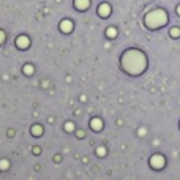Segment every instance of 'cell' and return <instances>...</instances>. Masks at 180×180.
<instances>
[{
    "instance_id": "6da1fadb",
    "label": "cell",
    "mask_w": 180,
    "mask_h": 180,
    "mask_svg": "<svg viewBox=\"0 0 180 180\" xmlns=\"http://www.w3.org/2000/svg\"><path fill=\"white\" fill-rule=\"evenodd\" d=\"M166 21H167V16L163 10H155L145 16V24L150 29H158V27L166 24Z\"/></svg>"
},
{
    "instance_id": "7a4b0ae2",
    "label": "cell",
    "mask_w": 180,
    "mask_h": 180,
    "mask_svg": "<svg viewBox=\"0 0 180 180\" xmlns=\"http://www.w3.org/2000/svg\"><path fill=\"white\" fill-rule=\"evenodd\" d=\"M98 13L103 16V18H106V16H108L109 13H111V8H109V5L108 3H103L101 5V7L98 8Z\"/></svg>"
},
{
    "instance_id": "3957f363",
    "label": "cell",
    "mask_w": 180,
    "mask_h": 180,
    "mask_svg": "<svg viewBox=\"0 0 180 180\" xmlns=\"http://www.w3.org/2000/svg\"><path fill=\"white\" fill-rule=\"evenodd\" d=\"M76 8L77 10H87L90 5V0H76Z\"/></svg>"
},
{
    "instance_id": "277c9868",
    "label": "cell",
    "mask_w": 180,
    "mask_h": 180,
    "mask_svg": "<svg viewBox=\"0 0 180 180\" xmlns=\"http://www.w3.org/2000/svg\"><path fill=\"white\" fill-rule=\"evenodd\" d=\"M18 46L19 48H29V38H27V36H19L18 38Z\"/></svg>"
},
{
    "instance_id": "5b68a950",
    "label": "cell",
    "mask_w": 180,
    "mask_h": 180,
    "mask_svg": "<svg viewBox=\"0 0 180 180\" xmlns=\"http://www.w3.org/2000/svg\"><path fill=\"white\" fill-rule=\"evenodd\" d=\"M60 29L63 30V32H70V30L73 29V24H71V22H70L68 19H65V21L60 24Z\"/></svg>"
},
{
    "instance_id": "8992f818",
    "label": "cell",
    "mask_w": 180,
    "mask_h": 180,
    "mask_svg": "<svg viewBox=\"0 0 180 180\" xmlns=\"http://www.w3.org/2000/svg\"><path fill=\"white\" fill-rule=\"evenodd\" d=\"M152 164H153L156 169H160V167L163 166V158H161V156H158V155L153 156V158H152Z\"/></svg>"
},
{
    "instance_id": "52a82bcc",
    "label": "cell",
    "mask_w": 180,
    "mask_h": 180,
    "mask_svg": "<svg viewBox=\"0 0 180 180\" xmlns=\"http://www.w3.org/2000/svg\"><path fill=\"white\" fill-rule=\"evenodd\" d=\"M115 35H117L115 29H111V27H109V29H108V36H115Z\"/></svg>"
},
{
    "instance_id": "ba28073f",
    "label": "cell",
    "mask_w": 180,
    "mask_h": 180,
    "mask_svg": "<svg viewBox=\"0 0 180 180\" xmlns=\"http://www.w3.org/2000/svg\"><path fill=\"white\" fill-rule=\"evenodd\" d=\"M179 33H180L179 29H172V30H171V35H172V36H179Z\"/></svg>"
},
{
    "instance_id": "9c48e42d",
    "label": "cell",
    "mask_w": 180,
    "mask_h": 180,
    "mask_svg": "<svg viewBox=\"0 0 180 180\" xmlns=\"http://www.w3.org/2000/svg\"><path fill=\"white\" fill-rule=\"evenodd\" d=\"M92 125H93L95 128H97V126L100 128V126H101V122H100V120H93V123H92Z\"/></svg>"
},
{
    "instance_id": "30bf717a",
    "label": "cell",
    "mask_w": 180,
    "mask_h": 180,
    "mask_svg": "<svg viewBox=\"0 0 180 180\" xmlns=\"http://www.w3.org/2000/svg\"><path fill=\"white\" fill-rule=\"evenodd\" d=\"M3 38H5V35H3V32H2V30H0V44H2V43H3Z\"/></svg>"
},
{
    "instance_id": "8fae6325",
    "label": "cell",
    "mask_w": 180,
    "mask_h": 180,
    "mask_svg": "<svg viewBox=\"0 0 180 180\" xmlns=\"http://www.w3.org/2000/svg\"><path fill=\"white\" fill-rule=\"evenodd\" d=\"M177 13H179V14H180V7H179V8H177Z\"/></svg>"
}]
</instances>
